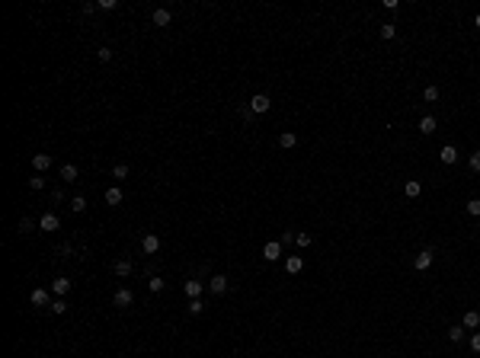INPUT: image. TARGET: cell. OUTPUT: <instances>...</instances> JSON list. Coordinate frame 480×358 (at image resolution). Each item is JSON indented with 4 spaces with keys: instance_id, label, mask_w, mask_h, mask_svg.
<instances>
[{
    "instance_id": "cell-16",
    "label": "cell",
    "mask_w": 480,
    "mask_h": 358,
    "mask_svg": "<svg viewBox=\"0 0 480 358\" xmlns=\"http://www.w3.org/2000/svg\"><path fill=\"white\" fill-rule=\"evenodd\" d=\"M464 329H480V310H467L464 313Z\"/></svg>"
},
{
    "instance_id": "cell-33",
    "label": "cell",
    "mask_w": 480,
    "mask_h": 358,
    "mask_svg": "<svg viewBox=\"0 0 480 358\" xmlns=\"http://www.w3.org/2000/svg\"><path fill=\"white\" fill-rule=\"evenodd\" d=\"M471 170H474V173H480V151L471 153Z\"/></svg>"
},
{
    "instance_id": "cell-13",
    "label": "cell",
    "mask_w": 480,
    "mask_h": 358,
    "mask_svg": "<svg viewBox=\"0 0 480 358\" xmlns=\"http://www.w3.org/2000/svg\"><path fill=\"white\" fill-rule=\"evenodd\" d=\"M68 291H71V278H54V282H52V294L64 297Z\"/></svg>"
},
{
    "instance_id": "cell-36",
    "label": "cell",
    "mask_w": 480,
    "mask_h": 358,
    "mask_svg": "<svg viewBox=\"0 0 480 358\" xmlns=\"http://www.w3.org/2000/svg\"><path fill=\"white\" fill-rule=\"evenodd\" d=\"M471 349L480 352V333H471Z\"/></svg>"
},
{
    "instance_id": "cell-38",
    "label": "cell",
    "mask_w": 480,
    "mask_h": 358,
    "mask_svg": "<svg viewBox=\"0 0 480 358\" xmlns=\"http://www.w3.org/2000/svg\"><path fill=\"white\" fill-rule=\"evenodd\" d=\"M474 26H477V29H480V13H477V16H474Z\"/></svg>"
},
{
    "instance_id": "cell-35",
    "label": "cell",
    "mask_w": 480,
    "mask_h": 358,
    "mask_svg": "<svg viewBox=\"0 0 480 358\" xmlns=\"http://www.w3.org/2000/svg\"><path fill=\"white\" fill-rule=\"evenodd\" d=\"M29 230H32V221H29V218H23V221H19V234H29Z\"/></svg>"
},
{
    "instance_id": "cell-4",
    "label": "cell",
    "mask_w": 480,
    "mask_h": 358,
    "mask_svg": "<svg viewBox=\"0 0 480 358\" xmlns=\"http://www.w3.org/2000/svg\"><path fill=\"white\" fill-rule=\"evenodd\" d=\"M439 160H442L445 167H451V163H458V151H455V144H445L442 151H439Z\"/></svg>"
},
{
    "instance_id": "cell-20",
    "label": "cell",
    "mask_w": 480,
    "mask_h": 358,
    "mask_svg": "<svg viewBox=\"0 0 480 358\" xmlns=\"http://www.w3.org/2000/svg\"><path fill=\"white\" fill-rule=\"evenodd\" d=\"M61 179H64V183H77V167H74V163H64V167H61Z\"/></svg>"
},
{
    "instance_id": "cell-27",
    "label": "cell",
    "mask_w": 480,
    "mask_h": 358,
    "mask_svg": "<svg viewBox=\"0 0 480 358\" xmlns=\"http://www.w3.org/2000/svg\"><path fill=\"white\" fill-rule=\"evenodd\" d=\"M202 310H205V304H202V297H196V301H189V313H192V317H198Z\"/></svg>"
},
{
    "instance_id": "cell-2",
    "label": "cell",
    "mask_w": 480,
    "mask_h": 358,
    "mask_svg": "<svg viewBox=\"0 0 480 358\" xmlns=\"http://www.w3.org/2000/svg\"><path fill=\"white\" fill-rule=\"evenodd\" d=\"M58 227H61L58 214H42V218H38V230H45V234H54Z\"/></svg>"
},
{
    "instance_id": "cell-26",
    "label": "cell",
    "mask_w": 480,
    "mask_h": 358,
    "mask_svg": "<svg viewBox=\"0 0 480 358\" xmlns=\"http://www.w3.org/2000/svg\"><path fill=\"white\" fill-rule=\"evenodd\" d=\"M394 35H397V26H394V23H384V26H381V38H388V42H391Z\"/></svg>"
},
{
    "instance_id": "cell-1",
    "label": "cell",
    "mask_w": 480,
    "mask_h": 358,
    "mask_svg": "<svg viewBox=\"0 0 480 358\" xmlns=\"http://www.w3.org/2000/svg\"><path fill=\"white\" fill-rule=\"evenodd\" d=\"M269 109H272V99H269L266 93H256V96H250V112L263 115V112H269Z\"/></svg>"
},
{
    "instance_id": "cell-5",
    "label": "cell",
    "mask_w": 480,
    "mask_h": 358,
    "mask_svg": "<svg viewBox=\"0 0 480 358\" xmlns=\"http://www.w3.org/2000/svg\"><path fill=\"white\" fill-rule=\"evenodd\" d=\"M141 250L151 256V253H157L160 250V237L157 234H144V240H141Z\"/></svg>"
},
{
    "instance_id": "cell-17",
    "label": "cell",
    "mask_w": 480,
    "mask_h": 358,
    "mask_svg": "<svg viewBox=\"0 0 480 358\" xmlns=\"http://www.w3.org/2000/svg\"><path fill=\"white\" fill-rule=\"evenodd\" d=\"M419 192H423V186H419L416 179H407V183H404V195H407V198H416Z\"/></svg>"
},
{
    "instance_id": "cell-34",
    "label": "cell",
    "mask_w": 480,
    "mask_h": 358,
    "mask_svg": "<svg viewBox=\"0 0 480 358\" xmlns=\"http://www.w3.org/2000/svg\"><path fill=\"white\" fill-rule=\"evenodd\" d=\"M96 58H99V61H109V58H112V48H99Z\"/></svg>"
},
{
    "instance_id": "cell-24",
    "label": "cell",
    "mask_w": 480,
    "mask_h": 358,
    "mask_svg": "<svg viewBox=\"0 0 480 358\" xmlns=\"http://www.w3.org/2000/svg\"><path fill=\"white\" fill-rule=\"evenodd\" d=\"M448 339H451V342L458 345L461 339H464V326H451V329H448Z\"/></svg>"
},
{
    "instance_id": "cell-11",
    "label": "cell",
    "mask_w": 480,
    "mask_h": 358,
    "mask_svg": "<svg viewBox=\"0 0 480 358\" xmlns=\"http://www.w3.org/2000/svg\"><path fill=\"white\" fill-rule=\"evenodd\" d=\"M112 301H115V307H128L131 301H135V294H131L128 288H119V291H115V297H112Z\"/></svg>"
},
{
    "instance_id": "cell-31",
    "label": "cell",
    "mask_w": 480,
    "mask_h": 358,
    "mask_svg": "<svg viewBox=\"0 0 480 358\" xmlns=\"http://www.w3.org/2000/svg\"><path fill=\"white\" fill-rule=\"evenodd\" d=\"M68 310V304H64V297H58V301H52V313H64Z\"/></svg>"
},
{
    "instance_id": "cell-37",
    "label": "cell",
    "mask_w": 480,
    "mask_h": 358,
    "mask_svg": "<svg viewBox=\"0 0 480 358\" xmlns=\"http://www.w3.org/2000/svg\"><path fill=\"white\" fill-rule=\"evenodd\" d=\"M99 10H115V0H99Z\"/></svg>"
},
{
    "instance_id": "cell-15",
    "label": "cell",
    "mask_w": 480,
    "mask_h": 358,
    "mask_svg": "<svg viewBox=\"0 0 480 358\" xmlns=\"http://www.w3.org/2000/svg\"><path fill=\"white\" fill-rule=\"evenodd\" d=\"M32 167H36L38 173H45V170L52 167V157H48V153H36V157H32Z\"/></svg>"
},
{
    "instance_id": "cell-21",
    "label": "cell",
    "mask_w": 480,
    "mask_h": 358,
    "mask_svg": "<svg viewBox=\"0 0 480 358\" xmlns=\"http://www.w3.org/2000/svg\"><path fill=\"white\" fill-rule=\"evenodd\" d=\"M295 243H298V250H304V246L314 243V237L307 234V230H301V234H295Z\"/></svg>"
},
{
    "instance_id": "cell-3",
    "label": "cell",
    "mask_w": 480,
    "mask_h": 358,
    "mask_svg": "<svg viewBox=\"0 0 480 358\" xmlns=\"http://www.w3.org/2000/svg\"><path fill=\"white\" fill-rule=\"evenodd\" d=\"M29 301H32L36 307H52V294H48L45 288H36V291L29 294Z\"/></svg>"
},
{
    "instance_id": "cell-18",
    "label": "cell",
    "mask_w": 480,
    "mask_h": 358,
    "mask_svg": "<svg viewBox=\"0 0 480 358\" xmlns=\"http://www.w3.org/2000/svg\"><path fill=\"white\" fill-rule=\"evenodd\" d=\"M106 205H122V189H119V186L106 189Z\"/></svg>"
},
{
    "instance_id": "cell-8",
    "label": "cell",
    "mask_w": 480,
    "mask_h": 358,
    "mask_svg": "<svg viewBox=\"0 0 480 358\" xmlns=\"http://www.w3.org/2000/svg\"><path fill=\"white\" fill-rule=\"evenodd\" d=\"M202 288H205V285H202V282H196V278L183 285V291H186V297H189V301H196V297H202Z\"/></svg>"
},
{
    "instance_id": "cell-25",
    "label": "cell",
    "mask_w": 480,
    "mask_h": 358,
    "mask_svg": "<svg viewBox=\"0 0 480 358\" xmlns=\"http://www.w3.org/2000/svg\"><path fill=\"white\" fill-rule=\"evenodd\" d=\"M84 208H87V198L84 195H74V198H71V211H84Z\"/></svg>"
},
{
    "instance_id": "cell-14",
    "label": "cell",
    "mask_w": 480,
    "mask_h": 358,
    "mask_svg": "<svg viewBox=\"0 0 480 358\" xmlns=\"http://www.w3.org/2000/svg\"><path fill=\"white\" fill-rule=\"evenodd\" d=\"M170 19H173V16H170V10H154V16H151V23L154 26H170Z\"/></svg>"
},
{
    "instance_id": "cell-32",
    "label": "cell",
    "mask_w": 480,
    "mask_h": 358,
    "mask_svg": "<svg viewBox=\"0 0 480 358\" xmlns=\"http://www.w3.org/2000/svg\"><path fill=\"white\" fill-rule=\"evenodd\" d=\"M112 176H115V179H125V176H128V167H125V163H119V167L112 170Z\"/></svg>"
},
{
    "instance_id": "cell-30",
    "label": "cell",
    "mask_w": 480,
    "mask_h": 358,
    "mask_svg": "<svg viewBox=\"0 0 480 358\" xmlns=\"http://www.w3.org/2000/svg\"><path fill=\"white\" fill-rule=\"evenodd\" d=\"M467 214L480 218V198H471V202H467Z\"/></svg>"
},
{
    "instance_id": "cell-6",
    "label": "cell",
    "mask_w": 480,
    "mask_h": 358,
    "mask_svg": "<svg viewBox=\"0 0 480 358\" xmlns=\"http://www.w3.org/2000/svg\"><path fill=\"white\" fill-rule=\"evenodd\" d=\"M432 259H435V256H432V250H423V253L416 256V259H413V266H416L419 272H426V269L432 266Z\"/></svg>"
},
{
    "instance_id": "cell-7",
    "label": "cell",
    "mask_w": 480,
    "mask_h": 358,
    "mask_svg": "<svg viewBox=\"0 0 480 358\" xmlns=\"http://www.w3.org/2000/svg\"><path fill=\"white\" fill-rule=\"evenodd\" d=\"M279 256H282V243H275V240H272V243H266V246H263V259L275 262Z\"/></svg>"
},
{
    "instance_id": "cell-9",
    "label": "cell",
    "mask_w": 480,
    "mask_h": 358,
    "mask_svg": "<svg viewBox=\"0 0 480 358\" xmlns=\"http://www.w3.org/2000/svg\"><path fill=\"white\" fill-rule=\"evenodd\" d=\"M435 128H439V122H435L432 115H423V119H419V135H435Z\"/></svg>"
},
{
    "instance_id": "cell-22",
    "label": "cell",
    "mask_w": 480,
    "mask_h": 358,
    "mask_svg": "<svg viewBox=\"0 0 480 358\" xmlns=\"http://www.w3.org/2000/svg\"><path fill=\"white\" fill-rule=\"evenodd\" d=\"M131 269H135V266H131L128 259H119V262H115V272L122 275V278H125V275H131Z\"/></svg>"
},
{
    "instance_id": "cell-19",
    "label": "cell",
    "mask_w": 480,
    "mask_h": 358,
    "mask_svg": "<svg viewBox=\"0 0 480 358\" xmlns=\"http://www.w3.org/2000/svg\"><path fill=\"white\" fill-rule=\"evenodd\" d=\"M295 144H298V135H295V131H285V135L279 137V147H285V151H291Z\"/></svg>"
},
{
    "instance_id": "cell-28",
    "label": "cell",
    "mask_w": 480,
    "mask_h": 358,
    "mask_svg": "<svg viewBox=\"0 0 480 358\" xmlns=\"http://www.w3.org/2000/svg\"><path fill=\"white\" fill-rule=\"evenodd\" d=\"M423 99H426V102H435V99H439V86H426V90H423Z\"/></svg>"
},
{
    "instance_id": "cell-23",
    "label": "cell",
    "mask_w": 480,
    "mask_h": 358,
    "mask_svg": "<svg viewBox=\"0 0 480 358\" xmlns=\"http://www.w3.org/2000/svg\"><path fill=\"white\" fill-rule=\"evenodd\" d=\"M29 189L42 192V189H45V176H42V173H36V176H32V179H29Z\"/></svg>"
},
{
    "instance_id": "cell-10",
    "label": "cell",
    "mask_w": 480,
    "mask_h": 358,
    "mask_svg": "<svg viewBox=\"0 0 480 358\" xmlns=\"http://www.w3.org/2000/svg\"><path fill=\"white\" fill-rule=\"evenodd\" d=\"M208 288H212V294H224V291H228V278H224V275H212Z\"/></svg>"
},
{
    "instance_id": "cell-12",
    "label": "cell",
    "mask_w": 480,
    "mask_h": 358,
    "mask_svg": "<svg viewBox=\"0 0 480 358\" xmlns=\"http://www.w3.org/2000/svg\"><path fill=\"white\" fill-rule=\"evenodd\" d=\"M301 269H304V259H301V256H288V259H285V272L288 275H298Z\"/></svg>"
},
{
    "instance_id": "cell-29",
    "label": "cell",
    "mask_w": 480,
    "mask_h": 358,
    "mask_svg": "<svg viewBox=\"0 0 480 358\" xmlns=\"http://www.w3.org/2000/svg\"><path fill=\"white\" fill-rule=\"evenodd\" d=\"M147 291H154V294H157V291H163V278H157V275H154L151 282H147Z\"/></svg>"
}]
</instances>
